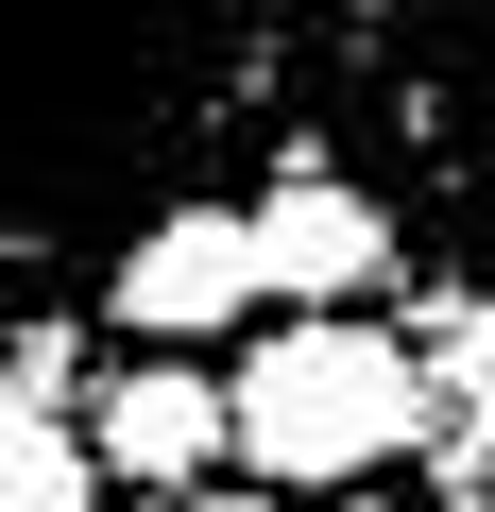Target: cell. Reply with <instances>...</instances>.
<instances>
[{
	"label": "cell",
	"mask_w": 495,
	"mask_h": 512,
	"mask_svg": "<svg viewBox=\"0 0 495 512\" xmlns=\"http://www.w3.org/2000/svg\"><path fill=\"white\" fill-rule=\"evenodd\" d=\"M257 308V239H239V205H171L137 256H120V325L137 342H205Z\"/></svg>",
	"instance_id": "cell-3"
},
{
	"label": "cell",
	"mask_w": 495,
	"mask_h": 512,
	"mask_svg": "<svg viewBox=\"0 0 495 512\" xmlns=\"http://www.w3.org/2000/svg\"><path fill=\"white\" fill-rule=\"evenodd\" d=\"M410 427H427V376H410V342L359 325V308H308V325H274L257 359L222 376V444L257 461V478H291V495L376 478Z\"/></svg>",
	"instance_id": "cell-1"
},
{
	"label": "cell",
	"mask_w": 495,
	"mask_h": 512,
	"mask_svg": "<svg viewBox=\"0 0 495 512\" xmlns=\"http://www.w3.org/2000/svg\"><path fill=\"white\" fill-rule=\"evenodd\" d=\"M86 461L154 478V495H205V461H222V376H188V359L103 376V444H86Z\"/></svg>",
	"instance_id": "cell-4"
},
{
	"label": "cell",
	"mask_w": 495,
	"mask_h": 512,
	"mask_svg": "<svg viewBox=\"0 0 495 512\" xmlns=\"http://www.w3.org/2000/svg\"><path fill=\"white\" fill-rule=\"evenodd\" d=\"M103 495V461L52 427V393H0V512H86Z\"/></svg>",
	"instance_id": "cell-5"
},
{
	"label": "cell",
	"mask_w": 495,
	"mask_h": 512,
	"mask_svg": "<svg viewBox=\"0 0 495 512\" xmlns=\"http://www.w3.org/2000/svg\"><path fill=\"white\" fill-rule=\"evenodd\" d=\"M239 239H257V291H291V308H342V291H376V274H393V222H376L342 171L257 188V205H239Z\"/></svg>",
	"instance_id": "cell-2"
},
{
	"label": "cell",
	"mask_w": 495,
	"mask_h": 512,
	"mask_svg": "<svg viewBox=\"0 0 495 512\" xmlns=\"http://www.w3.org/2000/svg\"><path fill=\"white\" fill-rule=\"evenodd\" d=\"M188 512H257V495H188Z\"/></svg>",
	"instance_id": "cell-6"
},
{
	"label": "cell",
	"mask_w": 495,
	"mask_h": 512,
	"mask_svg": "<svg viewBox=\"0 0 495 512\" xmlns=\"http://www.w3.org/2000/svg\"><path fill=\"white\" fill-rule=\"evenodd\" d=\"M325 512H393V495H325Z\"/></svg>",
	"instance_id": "cell-7"
}]
</instances>
